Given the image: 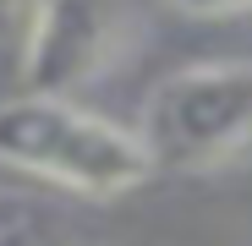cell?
Wrapping results in <instances>:
<instances>
[{
	"mask_svg": "<svg viewBox=\"0 0 252 246\" xmlns=\"http://www.w3.org/2000/svg\"><path fill=\"white\" fill-rule=\"evenodd\" d=\"M0 164L77 197H126L159 164L143 132L82 109L77 99H6L0 104Z\"/></svg>",
	"mask_w": 252,
	"mask_h": 246,
	"instance_id": "cell-1",
	"label": "cell"
},
{
	"mask_svg": "<svg viewBox=\"0 0 252 246\" xmlns=\"http://www.w3.org/2000/svg\"><path fill=\"white\" fill-rule=\"evenodd\" d=\"M143 142L159 170H208L252 148V60L181 66L148 93Z\"/></svg>",
	"mask_w": 252,
	"mask_h": 246,
	"instance_id": "cell-2",
	"label": "cell"
},
{
	"mask_svg": "<svg viewBox=\"0 0 252 246\" xmlns=\"http://www.w3.org/2000/svg\"><path fill=\"white\" fill-rule=\"evenodd\" d=\"M110 6L104 0H33L22 22L17 82L28 99H71L110 55Z\"/></svg>",
	"mask_w": 252,
	"mask_h": 246,
	"instance_id": "cell-3",
	"label": "cell"
},
{
	"mask_svg": "<svg viewBox=\"0 0 252 246\" xmlns=\"http://www.w3.org/2000/svg\"><path fill=\"white\" fill-rule=\"evenodd\" d=\"M170 11L192 17V22H230V17H247L252 0H164Z\"/></svg>",
	"mask_w": 252,
	"mask_h": 246,
	"instance_id": "cell-4",
	"label": "cell"
},
{
	"mask_svg": "<svg viewBox=\"0 0 252 246\" xmlns=\"http://www.w3.org/2000/svg\"><path fill=\"white\" fill-rule=\"evenodd\" d=\"M22 22H28V6H22V0H0V44H6Z\"/></svg>",
	"mask_w": 252,
	"mask_h": 246,
	"instance_id": "cell-5",
	"label": "cell"
}]
</instances>
